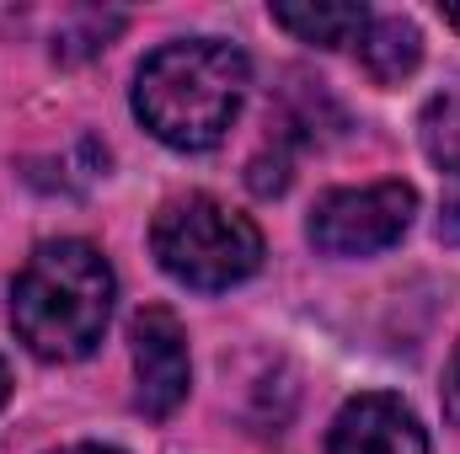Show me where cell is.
<instances>
[{
	"label": "cell",
	"mask_w": 460,
	"mask_h": 454,
	"mask_svg": "<svg viewBox=\"0 0 460 454\" xmlns=\"http://www.w3.org/2000/svg\"><path fill=\"white\" fill-rule=\"evenodd\" d=\"M5 396H11V369H5V358H0V406H5Z\"/></svg>",
	"instance_id": "13"
},
{
	"label": "cell",
	"mask_w": 460,
	"mask_h": 454,
	"mask_svg": "<svg viewBox=\"0 0 460 454\" xmlns=\"http://www.w3.org/2000/svg\"><path fill=\"white\" fill-rule=\"evenodd\" d=\"M439 16H445V27H456V32H460V0H450V5H439Z\"/></svg>",
	"instance_id": "12"
},
{
	"label": "cell",
	"mask_w": 460,
	"mask_h": 454,
	"mask_svg": "<svg viewBox=\"0 0 460 454\" xmlns=\"http://www.w3.org/2000/svg\"><path fill=\"white\" fill-rule=\"evenodd\" d=\"M327 454H429V433L418 428L412 406H402L385 390H369L338 412Z\"/></svg>",
	"instance_id": "6"
},
{
	"label": "cell",
	"mask_w": 460,
	"mask_h": 454,
	"mask_svg": "<svg viewBox=\"0 0 460 454\" xmlns=\"http://www.w3.org/2000/svg\"><path fill=\"white\" fill-rule=\"evenodd\" d=\"M113 316V267L86 240H43L11 289V327L38 358H86Z\"/></svg>",
	"instance_id": "2"
},
{
	"label": "cell",
	"mask_w": 460,
	"mask_h": 454,
	"mask_svg": "<svg viewBox=\"0 0 460 454\" xmlns=\"http://www.w3.org/2000/svg\"><path fill=\"white\" fill-rule=\"evenodd\" d=\"M418 193L407 182H369V188H343L327 193L311 214V240L327 257H369L402 240L412 225Z\"/></svg>",
	"instance_id": "4"
},
{
	"label": "cell",
	"mask_w": 460,
	"mask_h": 454,
	"mask_svg": "<svg viewBox=\"0 0 460 454\" xmlns=\"http://www.w3.org/2000/svg\"><path fill=\"white\" fill-rule=\"evenodd\" d=\"M423 150L445 177V220L439 235L460 240V92H445L423 108Z\"/></svg>",
	"instance_id": "7"
},
{
	"label": "cell",
	"mask_w": 460,
	"mask_h": 454,
	"mask_svg": "<svg viewBox=\"0 0 460 454\" xmlns=\"http://www.w3.org/2000/svg\"><path fill=\"white\" fill-rule=\"evenodd\" d=\"M358 59L380 86H396L423 65V38L407 16H369V27L358 38Z\"/></svg>",
	"instance_id": "8"
},
{
	"label": "cell",
	"mask_w": 460,
	"mask_h": 454,
	"mask_svg": "<svg viewBox=\"0 0 460 454\" xmlns=\"http://www.w3.org/2000/svg\"><path fill=\"white\" fill-rule=\"evenodd\" d=\"M445 406H450V417H456V428H460V347H456V358H450V374H445Z\"/></svg>",
	"instance_id": "10"
},
{
	"label": "cell",
	"mask_w": 460,
	"mask_h": 454,
	"mask_svg": "<svg viewBox=\"0 0 460 454\" xmlns=\"http://www.w3.org/2000/svg\"><path fill=\"white\" fill-rule=\"evenodd\" d=\"M128 342H134V369H139L134 406L161 423L188 396V337H182V321L166 305H145L134 316V327H128Z\"/></svg>",
	"instance_id": "5"
},
{
	"label": "cell",
	"mask_w": 460,
	"mask_h": 454,
	"mask_svg": "<svg viewBox=\"0 0 460 454\" xmlns=\"http://www.w3.org/2000/svg\"><path fill=\"white\" fill-rule=\"evenodd\" d=\"M246 54L220 38H182L155 48L134 81L139 123L172 150H209L230 134L246 102Z\"/></svg>",
	"instance_id": "1"
},
{
	"label": "cell",
	"mask_w": 460,
	"mask_h": 454,
	"mask_svg": "<svg viewBox=\"0 0 460 454\" xmlns=\"http://www.w3.org/2000/svg\"><path fill=\"white\" fill-rule=\"evenodd\" d=\"M273 22L284 32H295L300 43H316V48H343L353 38H364L369 27V11L364 5H273Z\"/></svg>",
	"instance_id": "9"
},
{
	"label": "cell",
	"mask_w": 460,
	"mask_h": 454,
	"mask_svg": "<svg viewBox=\"0 0 460 454\" xmlns=\"http://www.w3.org/2000/svg\"><path fill=\"white\" fill-rule=\"evenodd\" d=\"M54 454H123V450H108V444H70V450H54Z\"/></svg>",
	"instance_id": "11"
},
{
	"label": "cell",
	"mask_w": 460,
	"mask_h": 454,
	"mask_svg": "<svg viewBox=\"0 0 460 454\" xmlns=\"http://www.w3.org/2000/svg\"><path fill=\"white\" fill-rule=\"evenodd\" d=\"M150 246H155V262L177 284L204 289V294L230 289L262 267V230L209 193L166 204L150 225Z\"/></svg>",
	"instance_id": "3"
}]
</instances>
